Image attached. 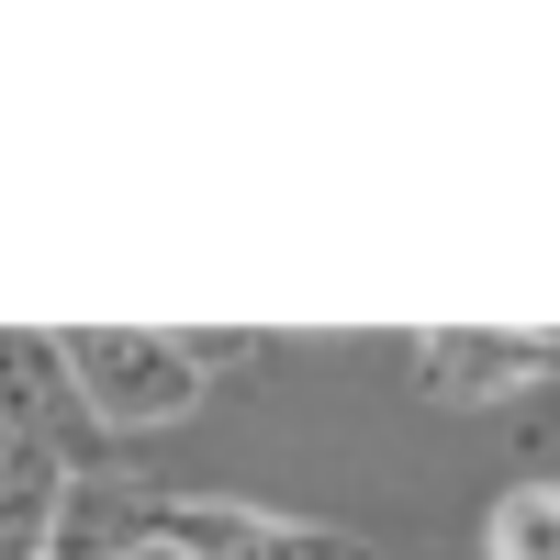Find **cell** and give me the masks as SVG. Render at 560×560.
<instances>
[{"label": "cell", "mask_w": 560, "mask_h": 560, "mask_svg": "<svg viewBox=\"0 0 560 560\" xmlns=\"http://www.w3.org/2000/svg\"><path fill=\"white\" fill-rule=\"evenodd\" d=\"M560 370L549 337H415V393L438 404H504V393H538Z\"/></svg>", "instance_id": "3"}, {"label": "cell", "mask_w": 560, "mask_h": 560, "mask_svg": "<svg viewBox=\"0 0 560 560\" xmlns=\"http://www.w3.org/2000/svg\"><path fill=\"white\" fill-rule=\"evenodd\" d=\"M68 348V393L90 404V427H179V415L202 404V359L179 337H135V325H90V337H57Z\"/></svg>", "instance_id": "1"}, {"label": "cell", "mask_w": 560, "mask_h": 560, "mask_svg": "<svg viewBox=\"0 0 560 560\" xmlns=\"http://www.w3.org/2000/svg\"><path fill=\"white\" fill-rule=\"evenodd\" d=\"M158 549H179V560H370V538H348V527L258 516V504H213V493H158Z\"/></svg>", "instance_id": "2"}, {"label": "cell", "mask_w": 560, "mask_h": 560, "mask_svg": "<svg viewBox=\"0 0 560 560\" xmlns=\"http://www.w3.org/2000/svg\"><path fill=\"white\" fill-rule=\"evenodd\" d=\"M68 348L57 337H0V438H45L57 448V415H68Z\"/></svg>", "instance_id": "5"}, {"label": "cell", "mask_w": 560, "mask_h": 560, "mask_svg": "<svg viewBox=\"0 0 560 560\" xmlns=\"http://www.w3.org/2000/svg\"><path fill=\"white\" fill-rule=\"evenodd\" d=\"M493 560H560V482H516L493 504V527H482Z\"/></svg>", "instance_id": "6"}, {"label": "cell", "mask_w": 560, "mask_h": 560, "mask_svg": "<svg viewBox=\"0 0 560 560\" xmlns=\"http://www.w3.org/2000/svg\"><path fill=\"white\" fill-rule=\"evenodd\" d=\"M57 504H68V459L45 438L0 448V560H45L57 549Z\"/></svg>", "instance_id": "4"}]
</instances>
